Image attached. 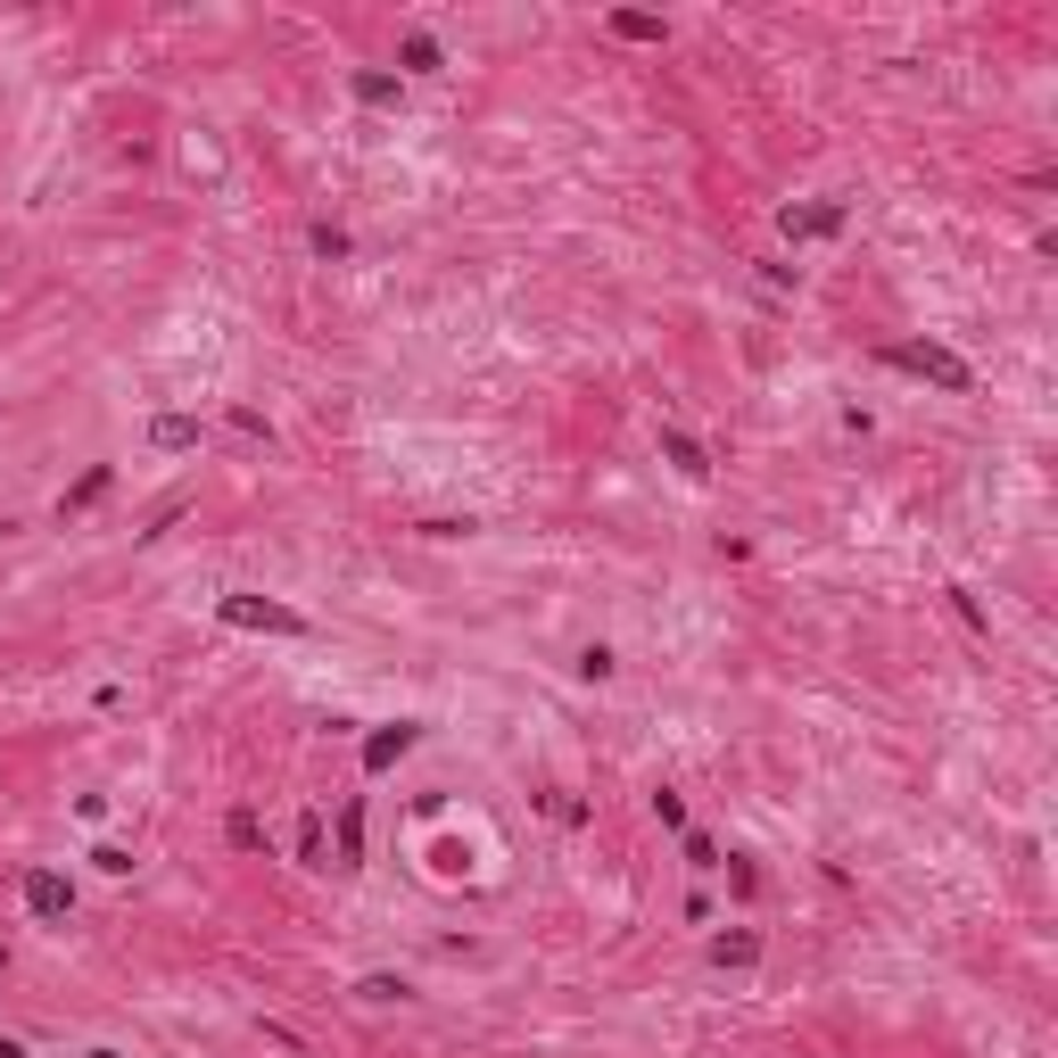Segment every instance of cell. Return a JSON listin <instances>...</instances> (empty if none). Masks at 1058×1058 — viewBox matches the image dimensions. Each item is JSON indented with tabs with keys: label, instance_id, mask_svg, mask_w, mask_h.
Masks as SVG:
<instances>
[{
	"label": "cell",
	"instance_id": "cell-9",
	"mask_svg": "<svg viewBox=\"0 0 1058 1058\" xmlns=\"http://www.w3.org/2000/svg\"><path fill=\"white\" fill-rule=\"evenodd\" d=\"M613 34L620 42H662V18H646V9H613Z\"/></svg>",
	"mask_w": 1058,
	"mask_h": 1058
},
{
	"label": "cell",
	"instance_id": "cell-10",
	"mask_svg": "<svg viewBox=\"0 0 1058 1058\" xmlns=\"http://www.w3.org/2000/svg\"><path fill=\"white\" fill-rule=\"evenodd\" d=\"M356 100H372V108H390V100H397V74H356Z\"/></svg>",
	"mask_w": 1058,
	"mask_h": 1058
},
{
	"label": "cell",
	"instance_id": "cell-15",
	"mask_svg": "<svg viewBox=\"0 0 1058 1058\" xmlns=\"http://www.w3.org/2000/svg\"><path fill=\"white\" fill-rule=\"evenodd\" d=\"M0 1058H25V1042H0Z\"/></svg>",
	"mask_w": 1058,
	"mask_h": 1058
},
{
	"label": "cell",
	"instance_id": "cell-12",
	"mask_svg": "<svg viewBox=\"0 0 1058 1058\" xmlns=\"http://www.w3.org/2000/svg\"><path fill=\"white\" fill-rule=\"evenodd\" d=\"M223 836L241 844V852H257V844H265V827H257V811H232V827H223Z\"/></svg>",
	"mask_w": 1058,
	"mask_h": 1058
},
{
	"label": "cell",
	"instance_id": "cell-4",
	"mask_svg": "<svg viewBox=\"0 0 1058 1058\" xmlns=\"http://www.w3.org/2000/svg\"><path fill=\"white\" fill-rule=\"evenodd\" d=\"M25 910H34V918H67L74 910V885L58 869H34V876H25Z\"/></svg>",
	"mask_w": 1058,
	"mask_h": 1058
},
{
	"label": "cell",
	"instance_id": "cell-8",
	"mask_svg": "<svg viewBox=\"0 0 1058 1058\" xmlns=\"http://www.w3.org/2000/svg\"><path fill=\"white\" fill-rule=\"evenodd\" d=\"M711 960H720V967H753V960H761V934H720Z\"/></svg>",
	"mask_w": 1058,
	"mask_h": 1058
},
{
	"label": "cell",
	"instance_id": "cell-6",
	"mask_svg": "<svg viewBox=\"0 0 1058 1058\" xmlns=\"http://www.w3.org/2000/svg\"><path fill=\"white\" fill-rule=\"evenodd\" d=\"M406 744H414V728H406V720H397V728H381V736L364 744V769H390L397 753H406Z\"/></svg>",
	"mask_w": 1058,
	"mask_h": 1058
},
{
	"label": "cell",
	"instance_id": "cell-16",
	"mask_svg": "<svg viewBox=\"0 0 1058 1058\" xmlns=\"http://www.w3.org/2000/svg\"><path fill=\"white\" fill-rule=\"evenodd\" d=\"M0 960H9V951H0Z\"/></svg>",
	"mask_w": 1058,
	"mask_h": 1058
},
{
	"label": "cell",
	"instance_id": "cell-11",
	"mask_svg": "<svg viewBox=\"0 0 1058 1058\" xmlns=\"http://www.w3.org/2000/svg\"><path fill=\"white\" fill-rule=\"evenodd\" d=\"M298 860H306V869H332V860H323V818H306V827H298Z\"/></svg>",
	"mask_w": 1058,
	"mask_h": 1058
},
{
	"label": "cell",
	"instance_id": "cell-2",
	"mask_svg": "<svg viewBox=\"0 0 1058 1058\" xmlns=\"http://www.w3.org/2000/svg\"><path fill=\"white\" fill-rule=\"evenodd\" d=\"M232 629H265V637H306V620L290 613V604H265V595H223L216 604Z\"/></svg>",
	"mask_w": 1058,
	"mask_h": 1058
},
{
	"label": "cell",
	"instance_id": "cell-7",
	"mask_svg": "<svg viewBox=\"0 0 1058 1058\" xmlns=\"http://www.w3.org/2000/svg\"><path fill=\"white\" fill-rule=\"evenodd\" d=\"M149 439L166 446V455H183V446H199V422H190V414H158V430H149Z\"/></svg>",
	"mask_w": 1058,
	"mask_h": 1058
},
{
	"label": "cell",
	"instance_id": "cell-14",
	"mask_svg": "<svg viewBox=\"0 0 1058 1058\" xmlns=\"http://www.w3.org/2000/svg\"><path fill=\"white\" fill-rule=\"evenodd\" d=\"M232 430H241V439H265V446H274V430H265V414H248V406H232Z\"/></svg>",
	"mask_w": 1058,
	"mask_h": 1058
},
{
	"label": "cell",
	"instance_id": "cell-5",
	"mask_svg": "<svg viewBox=\"0 0 1058 1058\" xmlns=\"http://www.w3.org/2000/svg\"><path fill=\"white\" fill-rule=\"evenodd\" d=\"M662 455H670L678 472H687V480H704V472H711V464H704V446H695L687 430H662Z\"/></svg>",
	"mask_w": 1058,
	"mask_h": 1058
},
{
	"label": "cell",
	"instance_id": "cell-1",
	"mask_svg": "<svg viewBox=\"0 0 1058 1058\" xmlns=\"http://www.w3.org/2000/svg\"><path fill=\"white\" fill-rule=\"evenodd\" d=\"M885 364L918 372V381H934V390H951V397H967V390H976V372H967V356L934 348V339H910V348H885Z\"/></svg>",
	"mask_w": 1058,
	"mask_h": 1058
},
{
	"label": "cell",
	"instance_id": "cell-13",
	"mask_svg": "<svg viewBox=\"0 0 1058 1058\" xmlns=\"http://www.w3.org/2000/svg\"><path fill=\"white\" fill-rule=\"evenodd\" d=\"M406 67L430 74V67H439V42H430V34H406Z\"/></svg>",
	"mask_w": 1058,
	"mask_h": 1058
},
{
	"label": "cell",
	"instance_id": "cell-3",
	"mask_svg": "<svg viewBox=\"0 0 1058 1058\" xmlns=\"http://www.w3.org/2000/svg\"><path fill=\"white\" fill-rule=\"evenodd\" d=\"M844 232V199H811V207H786V241H836Z\"/></svg>",
	"mask_w": 1058,
	"mask_h": 1058
}]
</instances>
